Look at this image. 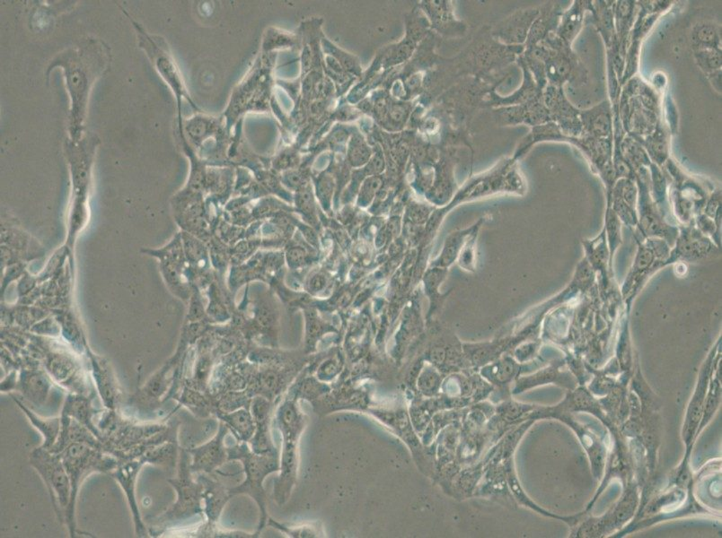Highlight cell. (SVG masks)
I'll return each instance as SVG.
<instances>
[{"label":"cell","mask_w":722,"mask_h":538,"mask_svg":"<svg viewBox=\"0 0 722 538\" xmlns=\"http://www.w3.org/2000/svg\"><path fill=\"white\" fill-rule=\"evenodd\" d=\"M668 255L669 247L663 239L647 240V242L639 244L634 265L622 289V296L629 306L649 276L663 267Z\"/></svg>","instance_id":"obj_1"},{"label":"cell","mask_w":722,"mask_h":538,"mask_svg":"<svg viewBox=\"0 0 722 538\" xmlns=\"http://www.w3.org/2000/svg\"><path fill=\"white\" fill-rule=\"evenodd\" d=\"M546 102L552 120L567 137H578L583 133L580 111L567 100L562 87H547Z\"/></svg>","instance_id":"obj_2"},{"label":"cell","mask_w":722,"mask_h":538,"mask_svg":"<svg viewBox=\"0 0 722 538\" xmlns=\"http://www.w3.org/2000/svg\"><path fill=\"white\" fill-rule=\"evenodd\" d=\"M73 58L67 56V66H64L67 78L68 91L71 92L72 99V120L74 123H80L82 114L85 111V104L88 97V90L90 88V78H88V73L85 71L83 62L79 61L77 55H72Z\"/></svg>","instance_id":"obj_3"},{"label":"cell","mask_w":722,"mask_h":538,"mask_svg":"<svg viewBox=\"0 0 722 538\" xmlns=\"http://www.w3.org/2000/svg\"><path fill=\"white\" fill-rule=\"evenodd\" d=\"M135 26H136L138 32H140V35L141 46L146 49L148 55L152 57V61L157 64V69L160 71L161 75L166 79V81L172 87L174 91L176 90L177 95H186L183 82L181 81L180 75L178 73L173 59L169 57L166 51L160 48L161 44L160 46L158 45L157 42L150 38L140 26L138 25Z\"/></svg>","instance_id":"obj_4"},{"label":"cell","mask_w":722,"mask_h":538,"mask_svg":"<svg viewBox=\"0 0 722 538\" xmlns=\"http://www.w3.org/2000/svg\"><path fill=\"white\" fill-rule=\"evenodd\" d=\"M677 240V249L671 257V262L677 259L694 262L707 257L716 250V247H714V244L704 236L703 233L691 227L683 229L681 236Z\"/></svg>","instance_id":"obj_5"},{"label":"cell","mask_w":722,"mask_h":538,"mask_svg":"<svg viewBox=\"0 0 722 538\" xmlns=\"http://www.w3.org/2000/svg\"><path fill=\"white\" fill-rule=\"evenodd\" d=\"M583 133L586 136L608 140L611 138L612 116L611 108L608 101L602 102L594 108L580 111Z\"/></svg>","instance_id":"obj_6"},{"label":"cell","mask_w":722,"mask_h":538,"mask_svg":"<svg viewBox=\"0 0 722 538\" xmlns=\"http://www.w3.org/2000/svg\"><path fill=\"white\" fill-rule=\"evenodd\" d=\"M586 1H575L572 8L563 12L556 30V35L566 44L570 46L582 28L586 10H593L591 4Z\"/></svg>","instance_id":"obj_7"},{"label":"cell","mask_w":722,"mask_h":538,"mask_svg":"<svg viewBox=\"0 0 722 538\" xmlns=\"http://www.w3.org/2000/svg\"><path fill=\"white\" fill-rule=\"evenodd\" d=\"M634 2L630 1H621L618 2L616 5L615 8V18H616V27H618V32L619 34V44L618 48L619 54H621V48H625L626 38L630 31V28L634 21V5L632 4Z\"/></svg>","instance_id":"obj_8"},{"label":"cell","mask_w":722,"mask_h":538,"mask_svg":"<svg viewBox=\"0 0 722 538\" xmlns=\"http://www.w3.org/2000/svg\"><path fill=\"white\" fill-rule=\"evenodd\" d=\"M693 42L697 46V49H720V31L716 26L711 24L699 25L693 32Z\"/></svg>","instance_id":"obj_9"},{"label":"cell","mask_w":722,"mask_h":538,"mask_svg":"<svg viewBox=\"0 0 722 538\" xmlns=\"http://www.w3.org/2000/svg\"><path fill=\"white\" fill-rule=\"evenodd\" d=\"M646 147L648 148L649 153L654 157L656 163L658 164L664 163L668 154L667 138H666L665 132L659 126L656 128L654 135L648 137L647 141H646Z\"/></svg>","instance_id":"obj_10"},{"label":"cell","mask_w":722,"mask_h":538,"mask_svg":"<svg viewBox=\"0 0 722 538\" xmlns=\"http://www.w3.org/2000/svg\"><path fill=\"white\" fill-rule=\"evenodd\" d=\"M695 59L700 68L709 75L721 68V49H702L695 51Z\"/></svg>","instance_id":"obj_11"},{"label":"cell","mask_w":722,"mask_h":538,"mask_svg":"<svg viewBox=\"0 0 722 538\" xmlns=\"http://www.w3.org/2000/svg\"><path fill=\"white\" fill-rule=\"evenodd\" d=\"M605 232L608 236L610 257H611L612 263L613 254L618 249L620 240H621V234H620L621 226H620L618 216H616L615 211L610 207H608V212H606Z\"/></svg>","instance_id":"obj_12"},{"label":"cell","mask_w":722,"mask_h":538,"mask_svg":"<svg viewBox=\"0 0 722 538\" xmlns=\"http://www.w3.org/2000/svg\"><path fill=\"white\" fill-rule=\"evenodd\" d=\"M349 157L351 163L358 165L366 163L371 155V150L359 137H354L349 148Z\"/></svg>","instance_id":"obj_13"},{"label":"cell","mask_w":722,"mask_h":538,"mask_svg":"<svg viewBox=\"0 0 722 538\" xmlns=\"http://www.w3.org/2000/svg\"><path fill=\"white\" fill-rule=\"evenodd\" d=\"M721 71H717L711 73V81L713 82L714 87L717 91H721Z\"/></svg>","instance_id":"obj_14"},{"label":"cell","mask_w":722,"mask_h":538,"mask_svg":"<svg viewBox=\"0 0 722 538\" xmlns=\"http://www.w3.org/2000/svg\"><path fill=\"white\" fill-rule=\"evenodd\" d=\"M289 256L294 262H300L304 257V252L301 250H293L290 252Z\"/></svg>","instance_id":"obj_15"},{"label":"cell","mask_w":722,"mask_h":538,"mask_svg":"<svg viewBox=\"0 0 722 538\" xmlns=\"http://www.w3.org/2000/svg\"><path fill=\"white\" fill-rule=\"evenodd\" d=\"M325 285V279L321 276H316L312 281V286L315 289H321Z\"/></svg>","instance_id":"obj_16"}]
</instances>
